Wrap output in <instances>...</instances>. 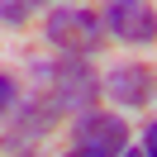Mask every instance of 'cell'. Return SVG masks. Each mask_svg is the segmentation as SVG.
Instances as JSON below:
<instances>
[{
  "label": "cell",
  "mask_w": 157,
  "mask_h": 157,
  "mask_svg": "<svg viewBox=\"0 0 157 157\" xmlns=\"http://www.w3.org/2000/svg\"><path fill=\"white\" fill-rule=\"evenodd\" d=\"M119 157H143V147H124V152H119Z\"/></svg>",
  "instance_id": "30bf717a"
},
{
  "label": "cell",
  "mask_w": 157,
  "mask_h": 157,
  "mask_svg": "<svg viewBox=\"0 0 157 157\" xmlns=\"http://www.w3.org/2000/svg\"><path fill=\"white\" fill-rule=\"evenodd\" d=\"M143 157H157V119L147 124V133H143Z\"/></svg>",
  "instance_id": "ba28073f"
},
{
  "label": "cell",
  "mask_w": 157,
  "mask_h": 157,
  "mask_svg": "<svg viewBox=\"0 0 157 157\" xmlns=\"http://www.w3.org/2000/svg\"><path fill=\"white\" fill-rule=\"evenodd\" d=\"M10 105H14V76H10V71H0V114H5Z\"/></svg>",
  "instance_id": "52a82bcc"
},
{
  "label": "cell",
  "mask_w": 157,
  "mask_h": 157,
  "mask_svg": "<svg viewBox=\"0 0 157 157\" xmlns=\"http://www.w3.org/2000/svg\"><path fill=\"white\" fill-rule=\"evenodd\" d=\"M43 76H48V105L52 109H90L95 105V90H100V81L86 71V57H67L62 52V62H52V67H43Z\"/></svg>",
  "instance_id": "7a4b0ae2"
},
{
  "label": "cell",
  "mask_w": 157,
  "mask_h": 157,
  "mask_svg": "<svg viewBox=\"0 0 157 157\" xmlns=\"http://www.w3.org/2000/svg\"><path fill=\"white\" fill-rule=\"evenodd\" d=\"M105 90L114 95V105H128V109H143L147 100L157 95V71L143 67V62H124L105 76Z\"/></svg>",
  "instance_id": "5b68a950"
},
{
  "label": "cell",
  "mask_w": 157,
  "mask_h": 157,
  "mask_svg": "<svg viewBox=\"0 0 157 157\" xmlns=\"http://www.w3.org/2000/svg\"><path fill=\"white\" fill-rule=\"evenodd\" d=\"M43 33H48V43L57 52H67V57H90V52L105 43V19L90 14V10H81V5H62V10L48 14Z\"/></svg>",
  "instance_id": "6da1fadb"
},
{
  "label": "cell",
  "mask_w": 157,
  "mask_h": 157,
  "mask_svg": "<svg viewBox=\"0 0 157 157\" xmlns=\"http://www.w3.org/2000/svg\"><path fill=\"white\" fill-rule=\"evenodd\" d=\"M71 143L76 147H86V152H95V157H119L128 147V124L119 114H105V109H81V119H76V128H71Z\"/></svg>",
  "instance_id": "3957f363"
},
{
  "label": "cell",
  "mask_w": 157,
  "mask_h": 157,
  "mask_svg": "<svg viewBox=\"0 0 157 157\" xmlns=\"http://www.w3.org/2000/svg\"><path fill=\"white\" fill-rule=\"evenodd\" d=\"M38 5H48V0H0V19L5 24H24L29 10H38Z\"/></svg>",
  "instance_id": "8992f818"
},
{
  "label": "cell",
  "mask_w": 157,
  "mask_h": 157,
  "mask_svg": "<svg viewBox=\"0 0 157 157\" xmlns=\"http://www.w3.org/2000/svg\"><path fill=\"white\" fill-rule=\"evenodd\" d=\"M67 157H95V152H86V147H76V143H71V152Z\"/></svg>",
  "instance_id": "9c48e42d"
},
{
  "label": "cell",
  "mask_w": 157,
  "mask_h": 157,
  "mask_svg": "<svg viewBox=\"0 0 157 157\" xmlns=\"http://www.w3.org/2000/svg\"><path fill=\"white\" fill-rule=\"evenodd\" d=\"M105 29L119 43H157L152 0H105Z\"/></svg>",
  "instance_id": "277c9868"
}]
</instances>
